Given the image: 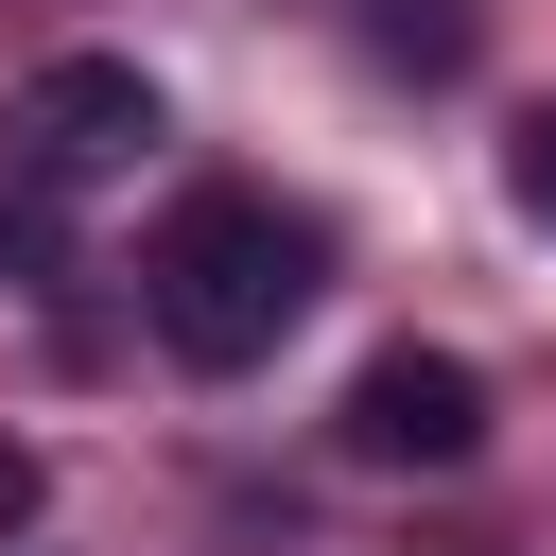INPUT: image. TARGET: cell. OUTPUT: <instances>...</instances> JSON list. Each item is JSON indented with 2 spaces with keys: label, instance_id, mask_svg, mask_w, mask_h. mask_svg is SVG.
Here are the masks:
<instances>
[{
  "label": "cell",
  "instance_id": "1",
  "mask_svg": "<svg viewBox=\"0 0 556 556\" xmlns=\"http://www.w3.org/2000/svg\"><path fill=\"white\" fill-rule=\"evenodd\" d=\"M313 295H330V226H313L295 191H261V174L174 191V208H156V243H139V313H156V348H174V365H208V382L278 365V330H295Z\"/></svg>",
  "mask_w": 556,
  "mask_h": 556
},
{
  "label": "cell",
  "instance_id": "2",
  "mask_svg": "<svg viewBox=\"0 0 556 556\" xmlns=\"http://www.w3.org/2000/svg\"><path fill=\"white\" fill-rule=\"evenodd\" d=\"M139 156H156V70L139 52H35L17 70V104H0V208H17V243L52 208L122 191Z\"/></svg>",
  "mask_w": 556,
  "mask_h": 556
},
{
  "label": "cell",
  "instance_id": "3",
  "mask_svg": "<svg viewBox=\"0 0 556 556\" xmlns=\"http://www.w3.org/2000/svg\"><path fill=\"white\" fill-rule=\"evenodd\" d=\"M365 469H469L486 452V365L469 348H365V382H348V417H330Z\"/></svg>",
  "mask_w": 556,
  "mask_h": 556
},
{
  "label": "cell",
  "instance_id": "4",
  "mask_svg": "<svg viewBox=\"0 0 556 556\" xmlns=\"http://www.w3.org/2000/svg\"><path fill=\"white\" fill-rule=\"evenodd\" d=\"M504 191H521V226H556V104H539V122L504 139Z\"/></svg>",
  "mask_w": 556,
  "mask_h": 556
}]
</instances>
